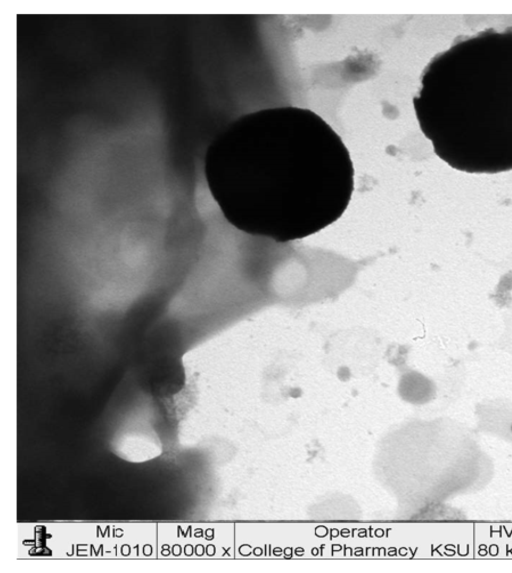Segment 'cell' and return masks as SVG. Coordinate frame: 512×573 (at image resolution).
<instances>
[{"label":"cell","instance_id":"obj_1","mask_svg":"<svg viewBox=\"0 0 512 573\" xmlns=\"http://www.w3.org/2000/svg\"><path fill=\"white\" fill-rule=\"evenodd\" d=\"M354 166L340 135L316 112L277 106L238 117L205 159L209 191L225 219L279 243L337 221L354 191Z\"/></svg>","mask_w":512,"mask_h":573},{"label":"cell","instance_id":"obj_2","mask_svg":"<svg viewBox=\"0 0 512 573\" xmlns=\"http://www.w3.org/2000/svg\"><path fill=\"white\" fill-rule=\"evenodd\" d=\"M415 115L435 154L473 174L512 170V27L458 37L423 69Z\"/></svg>","mask_w":512,"mask_h":573}]
</instances>
